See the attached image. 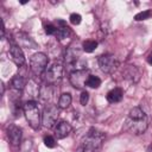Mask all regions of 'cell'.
<instances>
[{
    "label": "cell",
    "instance_id": "obj_1",
    "mask_svg": "<svg viewBox=\"0 0 152 152\" xmlns=\"http://www.w3.org/2000/svg\"><path fill=\"white\" fill-rule=\"evenodd\" d=\"M148 127V118L141 107H134L129 110L124 124V129L131 134H142Z\"/></svg>",
    "mask_w": 152,
    "mask_h": 152
},
{
    "label": "cell",
    "instance_id": "obj_2",
    "mask_svg": "<svg viewBox=\"0 0 152 152\" xmlns=\"http://www.w3.org/2000/svg\"><path fill=\"white\" fill-rule=\"evenodd\" d=\"M104 138H106L104 133L95 128H90L81 140V144L77 147L76 152H95L102 146Z\"/></svg>",
    "mask_w": 152,
    "mask_h": 152
},
{
    "label": "cell",
    "instance_id": "obj_3",
    "mask_svg": "<svg viewBox=\"0 0 152 152\" xmlns=\"http://www.w3.org/2000/svg\"><path fill=\"white\" fill-rule=\"evenodd\" d=\"M23 112L25 114V118H26L28 125L33 129H39L40 125H42V114H40L37 102L33 100L26 101L23 107Z\"/></svg>",
    "mask_w": 152,
    "mask_h": 152
},
{
    "label": "cell",
    "instance_id": "obj_4",
    "mask_svg": "<svg viewBox=\"0 0 152 152\" xmlns=\"http://www.w3.org/2000/svg\"><path fill=\"white\" fill-rule=\"evenodd\" d=\"M48 63H49L48 56L45 53H43V52H37V53L32 55L31 58H30V68H31V71L36 76H40L44 71H46Z\"/></svg>",
    "mask_w": 152,
    "mask_h": 152
},
{
    "label": "cell",
    "instance_id": "obj_5",
    "mask_svg": "<svg viewBox=\"0 0 152 152\" xmlns=\"http://www.w3.org/2000/svg\"><path fill=\"white\" fill-rule=\"evenodd\" d=\"M59 110L55 104H45L42 113V124L46 128H52L58 119Z\"/></svg>",
    "mask_w": 152,
    "mask_h": 152
},
{
    "label": "cell",
    "instance_id": "obj_6",
    "mask_svg": "<svg viewBox=\"0 0 152 152\" xmlns=\"http://www.w3.org/2000/svg\"><path fill=\"white\" fill-rule=\"evenodd\" d=\"M89 71L86 69H78L70 74L69 81L70 84L76 89H83L87 86V81L89 78Z\"/></svg>",
    "mask_w": 152,
    "mask_h": 152
},
{
    "label": "cell",
    "instance_id": "obj_7",
    "mask_svg": "<svg viewBox=\"0 0 152 152\" xmlns=\"http://www.w3.org/2000/svg\"><path fill=\"white\" fill-rule=\"evenodd\" d=\"M63 70H64V66H63L62 63H59V62L53 63L45 71V81L49 84H52V83L58 82L63 77Z\"/></svg>",
    "mask_w": 152,
    "mask_h": 152
},
{
    "label": "cell",
    "instance_id": "obj_8",
    "mask_svg": "<svg viewBox=\"0 0 152 152\" xmlns=\"http://www.w3.org/2000/svg\"><path fill=\"white\" fill-rule=\"evenodd\" d=\"M99 66L100 69L106 72V74H112L115 71V69L118 68L119 63L116 61V58L113 56V55H109V53H106V55H102L99 57Z\"/></svg>",
    "mask_w": 152,
    "mask_h": 152
},
{
    "label": "cell",
    "instance_id": "obj_9",
    "mask_svg": "<svg viewBox=\"0 0 152 152\" xmlns=\"http://www.w3.org/2000/svg\"><path fill=\"white\" fill-rule=\"evenodd\" d=\"M15 42H17V45H19L20 48H27V49L38 48L37 43L27 33H24V32H18L15 34Z\"/></svg>",
    "mask_w": 152,
    "mask_h": 152
},
{
    "label": "cell",
    "instance_id": "obj_10",
    "mask_svg": "<svg viewBox=\"0 0 152 152\" xmlns=\"http://www.w3.org/2000/svg\"><path fill=\"white\" fill-rule=\"evenodd\" d=\"M10 55L12 61L18 65V66H23L25 64V56L24 52L21 50V48L17 44H12L10 48Z\"/></svg>",
    "mask_w": 152,
    "mask_h": 152
},
{
    "label": "cell",
    "instance_id": "obj_11",
    "mask_svg": "<svg viewBox=\"0 0 152 152\" xmlns=\"http://www.w3.org/2000/svg\"><path fill=\"white\" fill-rule=\"evenodd\" d=\"M21 135H23V133H21V128L20 127H18L15 125L8 126V128H7V137H8V140H10V142L12 145H14V146L19 145L20 141H21Z\"/></svg>",
    "mask_w": 152,
    "mask_h": 152
},
{
    "label": "cell",
    "instance_id": "obj_12",
    "mask_svg": "<svg viewBox=\"0 0 152 152\" xmlns=\"http://www.w3.org/2000/svg\"><path fill=\"white\" fill-rule=\"evenodd\" d=\"M71 132V125L66 121H61L56 128H55V135L57 139H64L66 138Z\"/></svg>",
    "mask_w": 152,
    "mask_h": 152
},
{
    "label": "cell",
    "instance_id": "obj_13",
    "mask_svg": "<svg viewBox=\"0 0 152 152\" xmlns=\"http://www.w3.org/2000/svg\"><path fill=\"white\" fill-rule=\"evenodd\" d=\"M107 101L110 102V103H116V102H120L124 97V91L121 88H114L112 90H109L107 93Z\"/></svg>",
    "mask_w": 152,
    "mask_h": 152
},
{
    "label": "cell",
    "instance_id": "obj_14",
    "mask_svg": "<svg viewBox=\"0 0 152 152\" xmlns=\"http://www.w3.org/2000/svg\"><path fill=\"white\" fill-rule=\"evenodd\" d=\"M26 83H27V78H26L24 75H21V74H17V75L12 78V87H13L17 91H21V90L25 88Z\"/></svg>",
    "mask_w": 152,
    "mask_h": 152
},
{
    "label": "cell",
    "instance_id": "obj_15",
    "mask_svg": "<svg viewBox=\"0 0 152 152\" xmlns=\"http://www.w3.org/2000/svg\"><path fill=\"white\" fill-rule=\"evenodd\" d=\"M77 56H78V51L75 48L69 46L68 50H66V52H65V58H64L65 59V63L66 64H74L76 62V59L78 58Z\"/></svg>",
    "mask_w": 152,
    "mask_h": 152
},
{
    "label": "cell",
    "instance_id": "obj_16",
    "mask_svg": "<svg viewBox=\"0 0 152 152\" xmlns=\"http://www.w3.org/2000/svg\"><path fill=\"white\" fill-rule=\"evenodd\" d=\"M125 75H126L125 77L129 78V80L133 81V82H137V81L139 80V77H140V74H139L138 69H137L135 66H133V65H129V66L126 69Z\"/></svg>",
    "mask_w": 152,
    "mask_h": 152
},
{
    "label": "cell",
    "instance_id": "obj_17",
    "mask_svg": "<svg viewBox=\"0 0 152 152\" xmlns=\"http://www.w3.org/2000/svg\"><path fill=\"white\" fill-rule=\"evenodd\" d=\"M71 95L69 93H63L58 100V107L62 108V109H65L68 108L70 104H71Z\"/></svg>",
    "mask_w": 152,
    "mask_h": 152
},
{
    "label": "cell",
    "instance_id": "obj_18",
    "mask_svg": "<svg viewBox=\"0 0 152 152\" xmlns=\"http://www.w3.org/2000/svg\"><path fill=\"white\" fill-rule=\"evenodd\" d=\"M71 31L68 26H59L57 27V32H56V38L59 39V40H63L65 38H68L70 36Z\"/></svg>",
    "mask_w": 152,
    "mask_h": 152
},
{
    "label": "cell",
    "instance_id": "obj_19",
    "mask_svg": "<svg viewBox=\"0 0 152 152\" xmlns=\"http://www.w3.org/2000/svg\"><path fill=\"white\" fill-rule=\"evenodd\" d=\"M51 94H52V91H51V86H44V87H42L40 89H39V97H40V100L43 101V102H46L50 97H51Z\"/></svg>",
    "mask_w": 152,
    "mask_h": 152
},
{
    "label": "cell",
    "instance_id": "obj_20",
    "mask_svg": "<svg viewBox=\"0 0 152 152\" xmlns=\"http://www.w3.org/2000/svg\"><path fill=\"white\" fill-rule=\"evenodd\" d=\"M82 48H83V51H86V52H93L97 48V42L96 40H86V42H83Z\"/></svg>",
    "mask_w": 152,
    "mask_h": 152
},
{
    "label": "cell",
    "instance_id": "obj_21",
    "mask_svg": "<svg viewBox=\"0 0 152 152\" xmlns=\"http://www.w3.org/2000/svg\"><path fill=\"white\" fill-rule=\"evenodd\" d=\"M152 17V10H146V11H142V12H139L134 15V20L137 21H141V20H146L148 18Z\"/></svg>",
    "mask_w": 152,
    "mask_h": 152
},
{
    "label": "cell",
    "instance_id": "obj_22",
    "mask_svg": "<svg viewBox=\"0 0 152 152\" xmlns=\"http://www.w3.org/2000/svg\"><path fill=\"white\" fill-rule=\"evenodd\" d=\"M87 86L90 87V88H99L101 86V80L97 76L90 75L89 78H88V81H87Z\"/></svg>",
    "mask_w": 152,
    "mask_h": 152
},
{
    "label": "cell",
    "instance_id": "obj_23",
    "mask_svg": "<svg viewBox=\"0 0 152 152\" xmlns=\"http://www.w3.org/2000/svg\"><path fill=\"white\" fill-rule=\"evenodd\" d=\"M44 144H45L46 147L52 148V147L56 146V140H55V138L51 137V135H45V137H44Z\"/></svg>",
    "mask_w": 152,
    "mask_h": 152
},
{
    "label": "cell",
    "instance_id": "obj_24",
    "mask_svg": "<svg viewBox=\"0 0 152 152\" xmlns=\"http://www.w3.org/2000/svg\"><path fill=\"white\" fill-rule=\"evenodd\" d=\"M69 19H70V23L72 25H78L81 23V20H82V17L78 13H72V14H70V18Z\"/></svg>",
    "mask_w": 152,
    "mask_h": 152
},
{
    "label": "cell",
    "instance_id": "obj_25",
    "mask_svg": "<svg viewBox=\"0 0 152 152\" xmlns=\"http://www.w3.org/2000/svg\"><path fill=\"white\" fill-rule=\"evenodd\" d=\"M88 101H89V94H88V91H82V93H81V96H80V102H81V104L86 106V104L88 103Z\"/></svg>",
    "mask_w": 152,
    "mask_h": 152
},
{
    "label": "cell",
    "instance_id": "obj_26",
    "mask_svg": "<svg viewBox=\"0 0 152 152\" xmlns=\"http://www.w3.org/2000/svg\"><path fill=\"white\" fill-rule=\"evenodd\" d=\"M56 32H57V28L52 24L45 25V33L46 34H56Z\"/></svg>",
    "mask_w": 152,
    "mask_h": 152
},
{
    "label": "cell",
    "instance_id": "obj_27",
    "mask_svg": "<svg viewBox=\"0 0 152 152\" xmlns=\"http://www.w3.org/2000/svg\"><path fill=\"white\" fill-rule=\"evenodd\" d=\"M147 62H148V64H151V65H152V52L147 56Z\"/></svg>",
    "mask_w": 152,
    "mask_h": 152
},
{
    "label": "cell",
    "instance_id": "obj_28",
    "mask_svg": "<svg viewBox=\"0 0 152 152\" xmlns=\"http://www.w3.org/2000/svg\"><path fill=\"white\" fill-rule=\"evenodd\" d=\"M4 91H5V87H4V83L1 82V94L4 95Z\"/></svg>",
    "mask_w": 152,
    "mask_h": 152
}]
</instances>
